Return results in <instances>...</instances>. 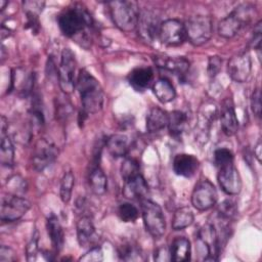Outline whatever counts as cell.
I'll return each mask as SVG.
<instances>
[{"mask_svg":"<svg viewBox=\"0 0 262 262\" xmlns=\"http://www.w3.org/2000/svg\"><path fill=\"white\" fill-rule=\"evenodd\" d=\"M57 23L64 36L80 41L83 46H85V42H89L88 36L93 27V19L83 5L73 4L67 7L58 15Z\"/></svg>","mask_w":262,"mask_h":262,"instance_id":"6da1fadb","label":"cell"},{"mask_svg":"<svg viewBox=\"0 0 262 262\" xmlns=\"http://www.w3.org/2000/svg\"><path fill=\"white\" fill-rule=\"evenodd\" d=\"M76 86L79 90L82 114H96L102 110L104 103V94L99 82L85 69L80 70Z\"/></svg>","mask_w":262,"mask_h":262,"instance_id":"7a4b0ae2","label":"cell"},{"mask_svg":"<svg viewBox=\"0 0 262 262\" xmlns=\"http://www.w3.org/2000/svg\"><path fill=\"white\" fill-rule=\"evenodd\" d=\"M256 13L255 6L250 3H243L236 6L228 15L218 24V34L223 38L234 37L244 27L249 25Z\"/></svg>","mask_w":262,"mask_h":262,"instance_id":"3957f363","label":"cell"},{"mask_svg":"<svg viewBox=\"0 0 262 262\" xmlns=\"http://www.w3.org/2000/svg\"><path fill=\"white\" fill-rule=\"evenodd\" d=\"M222 245L215 226L208 223L200 228L195 238V251L202 261H217Z\"/></svg>","mask_w":262,"mask_h":262,"instance_id":"277c9868","label":"cell"},{"mask_svg":"<svg viewBox=\"0 0 262 262\" xmlns=\"http://www.w3.org/2000/svg\"><path fill=\"white\" fill-rule=\"evenodd\" d=\"M111 17L115 26L123 32H131L136 29L139 8L134 1H112L107 3Z\"/></svg>","mask_w":262,"mask_h":262,"instance_id":"5b68a950","label":"cell"},{"mask_svg":"<svg viewBox=\"0 0 262 262\" xmlns=\"http://www.w3.org/2000/svg\"><path fill=\"white\" fill-rule=\"evenodd\" d=\"M184 26L186 40L194 46H200L208 42L213 33V20L209 15H193L184 24Z\"/></svg>","mask_w":262,"mask_h":262,"instance_id":"8992f818","label":"cell"},{"mask_svg":"<svg viewBox=\"0 0 262 262\" xmlns=\"http://www.w3.org/2000/svg\"><path fill=\"white\" fill-rule=\"evenodd\" d=\"M140 202L146 231L154 237H161L166 230V220L162 208L151 200L144 199Z\"/></svg>","mask_w":262,"mask_h":262,"instance_id":"52a82bcc","label":"cell"},{"mask_svg":"<svg viewBox=\"0 0 262 262\" xmlns=\"http://www.w3.org/2000/svg\"><path fill=\"white\" fill-rule=\"evenodd\" d=\"M75 54L70 48H63L60 54V62L57 69V77L60 90L64 94L72 93L76 87L77 79L75 76Z\"/></svg>","mask_w":262,"mask_h":262,"instance_id":"ba28073f","label":"cell"},{"mask_svg":"<svg viewBox=\"0 0 262 262\" xmlns=\"http://www.w3.org/2000/svg\"><path fill=\"white\" fill-rule=\"evenodd\" d=\"M31 208V203L17 194H9L2 199L0 218L2 222H13L20 219Z\"/></svg>","mask_w":262,"mask_h":262,"instance_id":"9c48e42d","label":"cell"},{"mask_svg":"<svg viewBox=\"0 0 262 262\" xmlns=\"http://www.w3.org/2000/svg\"><path fill=\"white\" fill-rule=\"evenodd\" d=\"M218 193L214 184L208 179L200 180L191 193V204L200 211L211 209L217 202Z\"/></svg>","mask_w":262,"mask_h":262,"instance_id":"30bf717a","label":"cell"},{"mask_svg":"<svg viewBox=\"0 0 262 262\" xmlns=\"http://www.w3.org/2000/svg\"><path fill=\"white\" fill-rule=\"evenodd\" d=\"M57 156L58 149L55 144L46 138H41L35 144L32 165L35 170L43 171L55 161Z\"/></svg>","mask_w":262,"mask_h":262,"instance_id":"8fae6325","label":"cell"},{"mask_svg":"<svg viewBox=\"0 0 262 262\" xmlns=\"http://www.w3.org/2000/svg\"><path fill=\"white\" fill-rule=\"evenodd\" d=\"M160 40L168 46H179L186 40L185 26L176 18H169L161 23L159 30Z\"/></svg>","mask_w":262,"mask_h":262,"instance_id":"7c38bea8","label":"cell"},{"mask_svg":"<svg viewBox=\"0 0 262 262\" xmlns=\"http://www.w3.org/2000/svg\"><path fill=\"white\" fill-rule=\"evenodd\" d=\"M252 71L251 55L248 51L232 56L227 62L228 76L237 83H244L250 77Z\"/></svg>","mask_w":262,"mask_h":262,"instance_id":"4fadbf2b","label":"cell"},{"mask_svg":"<svg viewBox=\"0 0 262 262\" xmlns=\"http://www.w3.org/2000/svg\"><path fill=\"white\" fill-rule=\"evenodd\" d=\"M217 180L221 189L226 194L234 195L242 189V178L233 164L219 168Z\"/></svg>","mask_w":262,"mask_h":262,"instance_id":"5bb4252c","label":"cell"},{"mask_svg":"<svg viewBox=\"0 0 262 262\" xmlns=\"http://www.w3.org/2000/svg\"><path fill=\"white\" fill-rule=\"evenodd\" d=\"M161 23L159 17L151 10H141L139 11L138 21L136 28L138 29V34L147 42H152L157 37H159Z\"/></svg>","mask_w":262,"mask_h":262,"instance_id":"9a60e30c","label":"cell"},{"mask_svg":"<svg viewBox=\"0 0 262 262\" xmlns=\"http://www.w3.org/2000/svg\"><path fill=\"white\" fill-rule=\"evenodd\" d=\"M76 228H77V239L81 247L92 248L96 246V243L98 242L99 236L89 216L87 215L81 216L77 221Z\"/></svg>","mask_w":262,"mask_h":262,"instance_id":"2e32d148","label":"cell"},{"mask_svg":"<svg viewBox=\"0 0 262 262\" xmlns=\"http://www.w3.org/2000/svg\"><path fill=\"white\" fill-rule=\"evenodd\" d=\"M219 119L221 129L225 135L232 136L236 133L238 129V120L236 118L234 104L231 98L227 97L222 101Z\"/></svg>","mask_w":262,"mask_h":262,"instance_id":"e0dca14e","label":"cell"},{"mask_svg":"<svg viewBox=\"0 0 262 262\" xmlns=\"http://www.w3.org/2000/svg\"><path fill=\"white\" fill-rule=\"evenodd\" d=\"M173 171L176 175L190 178L200 167L199 160L190 154H178L173 159Z\"/></svg>","mask_w":262,"mask_h":262,"instance_id":"ac0fdd59","label":"cell"},{"mask_svg":"<svg viewBox=\"0 0 262 262\" xmlns=\"http://www.w3.org/2000/svg\"><path fill=\"white\" fill-rule=\"evenodd\" d=\"M148 193V185L141 174L124 181L123 195L128 200L142 201L146 199Z\"/></svg>","mask_w":262,"mask_h":262,"instance_id":"d6986e66","label":"cell"},{"mask_svg":"<svg viewBox=\"0 0 262 262\" xmlns=\"http://www.w3.org/2000/svg\"><path fill=\"white\" fill-rule=\"evenodd\" d=\"M155 62L159 68L170 71L179 76H184L189 69V61L182 56H156Z\"/></svg>","mask_w":262,"mask_h":262,"instance_id":"ffe728a7","label":"cell"},{"mask_svg":"<svg viewBox=\"0 0 262 262\" xmlns=\"http://www.w3.org/2000/svg\"><path fill=\"white\" fill-rule=\"evenodd\" d=\"M154 80V72L149 67H140L132 70L128 76L129 84L136 91L145 90Z\"/></svg>","mask_w":262,"mask_h":262,"instance_id":"44dd1931","label":"cell"},{"mask_svg":"<svg viewBox=\"0 0 262 262\" xmlns=\"http://www.w3.org/2000/svg\"><path fill=\"white\" fill-rule=\"evenodd\" d=\"M46 228L48 235L50 237L51 244L55 252H59L64 244V234H63V229L62 226L58 220V218L51 214L46 221Z\"/></svg>","mask_w":262,"mask_h":262,"instance_id":"7402d4cb","label":"cell"},{"mask_svg":"<svg viewBox=\"0 0 262 262\" xmlns=\"http://www.w3.org/2000/svg\"><path fill=\"white\" fill-rule=\"evenodd\" d=\"M108 152L116 158L125 157L130 149V141L126 135L113 134L105 141Z\"/></svg>","mask_w":262,"mask_h":262,"instance_id":"603a6c76","label":"cell"},{"mask_svg":"<svg viewBox=\"0 0 262 262\" xmlns=\"http://www.w3.org/2000/svg\"><path fill=\"white\" fill-rule=\"evenodd\" d=\"M190 242L184 236L176 237L170 247L171 260L175 262H185L190 260Z\"/></svg>","mask_w":262,"mask_h":262,"instance_id":"cb8c5ba5","label":"cell"},{"mask_svg":"<svg viewBox=\"0 0 262 262\" xmlns=\"http://www.w3.org/2000/svg\"><path fill=\"white\" fill-rule=\"evenodd\" d=\"M168 130L171 136L179 137L188 127V117L184 112L173 111L168 114Z\"/></svg>","mask_w":262,"mask_h":262,"instance_id":"d4e9b609","label":"cell"},{"mask_svg":"<svg viewBox=\"0 0 262 262\" xmlns=\"http://www.w3.org/2000/svg\"><path fill=\"white\" fill-rule=\"evenodd\" d=\"M168 125V113L160 107H152L146 116V129L149 133H156Z\"/></svg>","mask_w":262,"mask_h":262,"instance_id":"484cf974","label":"cell"},{"mask_svg":"<svg viewBox=\"0 0 262 262\" xmlns=\"http://www.w3.org/2000/svg\"><path fill=\"white\" fill-rule=\"evenodd\" d=\"M152 92L162 103L170 102L176 96V90L173 84L166 78H160L154 83Z\"/></svg>","mask_w":262,"mask_h":262,"instance_id":"4316f807","label":"cell"},{"mask_svg":"<svg viewBox=\"0 0 262 262\" xmlns=\"http://www.w3.org/2000/svg\"><path fill=\"white\" fill-rule=\"evenodd\" d=\"M217 117V107L214 103L206 102L205 105H203L199 113V121H198V127L200 128L202 135H207L209 132V129L214 123L215 119Z\"/></svg>","mask_w":262,"mask_h":262,"instance_id":"83f0119b","label":"cell"},{"mask_svg":"<svg viewBox=\"0 0 262 262\" xmlns=\"http://www.w3.org/2000/svg\"><path fill=\"white\" fill-rule=\"evenodd\" d=\"M89 187L91 191L96 195H102L107 188V178L99 166H95L88 178Z\"/></svg>","mask_w":262,"mask_h":262,"instance_id":"f1b7e54d","label":"cell"},{"mask_svg":"<svg viewBox=\"0 0 262 262\" xmlns=\"http://www.w3.org/2000/svg\"><path fill=\"white\" fill-rule=\"evenodd\" d=\"M194 216L191 209L187 206L177 209L172 219V228L174 230H181L190 226L193 222Z\"/></svg>","mask_w":262,"mask_h":262,"instance_id":"f546056e","label":"cell"},{"mask_svg":"<svg viewBox=\"0 0 262 262\" xmlns=\"http://www.w3.org/2000/svg\"><path fill=\"white\" fill-rule=\"evenodd\" d=\"M118 256L123 261H142L144 260L141 249L134 243H123L118 248Z\"/></svg>","mask_w":262,"mask_h":262,"instance_id":"4dcf8cb0","label":"cell"},{"mask_svg":"<svg viewBox=\"0 0 262 262\" xmlns=\"http://www.w3.org/2000/svg\"><path fill=\"white\" fill-rule=\"evenodd\" d=\"M0 162L3 166L10 167L14 162V147L13 144L6 135V133H1V143H0Z\"/></svg>","mask_w":262,"mask_h":262,"instance_id":"1f68e13d","label":"cell"},{"mask_svg":"<svg viewBox=\"0 0 262 262\" xmlns=\"http://www.w3.org/2000/svg\"><path fill=\"white\" fill-rule=\"evenodd\" d=\"M75 184V176L72 171L64 172L61 181H60V188H59V195L60 200L63 203H69L72 198V191Z\"/></svg>","mask_w":262,"mask_h":262,"instance_id":"d6a6232c","label":"cell"},{"mask_svg":"<svg viewBox=\"0 0 262 262\" xmlns=\"http://www.w3.org/2000/svg\"><path fill=\"white\" fill-rule=\"evenodd\" d=\"M236 214V205L231 200H224L217 207V215L220 220L230 221Z\"/></svg>","mask_w":262,"mask_h":262,"instance_id":"836d02e7","label":"cell"},{"mask_svg":"<svg viewBox=\"0 0 262 262\" xmlns=\"http://www.w3.org/2000/svg\"><path fill=\"white\" fill-rule=\"evenodd\" d=\"M139 173V164L134 158H126L121 166V176L124 181L129 180Z\"/></svg>","mask_w":262,"mask_h":262,"instance_id":"e575fe53","label":"cell"},{"mask_svg":"<svg viewBox=\"0 0 262 262\" xmlns=\"http://www.w3.org/2000/svg\"><path fill=\"white\" fill-rule=\"evenodd\" d=\"M118 216L123 222H134L138 218L139 212L131 203H122L118 208Z\"/></svg>","mask_w":262,"mask_h":262,"instance_id":"d590c367","label":"cell"},{"mask_svg":"<svg viewBox=\"0 0 262 262\" xmlns=\"http://www.w3.org/2000/svg\"><path fill=\"white\" fill-rule=\"evenodd\" d=\"M214 164L219 169L221 167L233 164V154L230 149L225 147H220L214 151Z\"/></svg>","mask_w":262,"mask_h":262,"instance_id":"8d00e7d4","label":"cell"},{"mask_svg":"<svg viewBox=\"0 0 262 262\" xmlns=\"http://www.w3.org/2000/svg\"><path fill=\"white\" fill-rule=\"evenodd\" d=\"M38 242H39V232L37 229L34 230L32 237L30 242L28 243V246L26 248V253H27V260L28 261H34L36 260L37 254L39 252V247H38Z\"/></svg>","mask_w":262,"mask_h":262,"instance_id":"74e56055","label":"cell"},{"mask_svg":"<svg viewBox=\"0 0 262 262\" xmlns=\"http://www.w3.org/2000/svg\"><path fill=\"white\" fill-rule=\"evenodd\" d=\"M103 260L102 249L98 246L89 248V250L79 258V261L82 262H99Z\"/></svg>","mask_w":262,"mask_h":262,"instance_id":"f35d334b","label":"cell"},{"mask_svg":"<svg viewBox=\"0 0 262 262\" xmlns=\"http://www.w3.org/2000/svg\"><path fill=\"white\" fill-rule=\"evenodd\" d=\"M7 187L12 192V194L24 192L26 189V181L19 176H12L7 181Z\"/></svg>","mask_w":262,"mask_h":262,"instance_id":"ab89813d","label":"cell"},{"mask_svg":"<svg viewBox=\"0 0 262 262\" xmlns=\"http://www.w3.org/2000/svg\"><path fill=\"white\" fill-rule=\"evenodd\" d=\"M45 5L44 1H24L23 7L26 13H32L35 15H39L43 10Z\"/></svg>","mask_w":262,"mask_h":262,"instance_id":"60d3db41","label":"cell"},{"mask_svg":"<svg viewBox=\"0 0 262 262\" xmlns=\"http://www.w3.org/2000/svg\"><path fill=\"white\" fill-rule=\"evenodd\" d=\"M221 63H222V60L219 56H211L208 60V75L211 77V78H214L220 71L221 69Z\"/></svg>","mask_w":262,"mask_h":262,"instance_id":"b9f144b4","label":"cell"},{"mask_svg":"<svg viewBox=\"0 0 262 262\" xmlns=\"http://www.w3.org/2000/svg\"><path fill=\"white\" fill-rule=\"evenodd\" d=\"M251 107L255 116L260 117L261 115V94L259 88H256L251 95Z\"/></svg>","mask_w":262,"mask_h":262,"instance_id":"7bdbcfd3","label":"cell"},{"mask_svg":"<svg viewBox=\"0 0 262 262\" xmlns=\"http://www.w3.org/2000/svg\"><path fill=\"white\" fill-rule=\"evenodd\" d=\"M261 33H262L261 21H258L257 25L254 28L253 37H252V40H251V45L254 49L259 50L261 48Z\"/></svg>","mask_w":262,"mask_h":262,"instance_id":"ee69618b","label":"cell"},{"mask_svg":"<svg viewBox=\"0 0 262 262\" xmlns=\"http://www.w3.org/2000/svg\"><path fill=\"white\" fill-rule=\"evenodd\" d=\"M16 260L14 251L6 246H1L0 249V262H12Z\"/></svg>","mask_w":262,"mask_h":262,"instance_id":"f6af8a7d","label":"cell"},{"mask_svg":"<svg viewBox=\"0 0 262 262\" xmlns=\"http://www.w3.org/2000/svg\"><path fill=\"white\" fill-rule=\"evenodd\" d=\"M154 259L156 261H171L170 249L166 246H161L155 251Z\"/></svg>","mask_w":262,"mask_h":262,"instance_id":"bcb514c9","label":"cell"},{"mask_svg":"<svg viewBox=\"0 0 262 262\" xmlns=\"http://www.w3.org/2000/svg\"><path fill=\"white\" fill-rule=\"evenodd\" d=\"M261 148H262V144H261V139L258 140L257 144L254 147V155L256 157V159L258 160V162H261Z\"/></svg>","mask_w":262,"mask_h":262,"instance_id":"7dc6e473","label":"cell"},{"mask_svg":"<svg viewBox=\"0 0 262 262\" xmlns=\"http://www.w3.org/2000/svg\"><path fill=\"white\" fill-rule=\"evenodd\" d=\"M8 4L7 1H0V8H1V11L5 8V6Z\"/></svg>","mask_w":262,"mask_h":262,"instance_id":"c3c4849f","label":"cell"}]
</instances>
